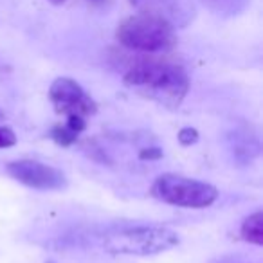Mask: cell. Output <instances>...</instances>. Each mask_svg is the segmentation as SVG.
I'll list each match as a JSON object with an SVG mask.
<instances>
[{
	"label": "cell",
	"instance_id": "9c48e42d",
	"mask_svg": "<svg viewBox=\"0 0 263 263\" xmlns=\"http://www.w3.org/2000/svg\"><path fill=\"white\" fill-rule=\"evenodd\" d=\"M240 234L252 245H263V213L256 211L241 222Z\"/></svg>",
	"mask_w": 263,
	"mask_h": 263
},
{
	"label": "cell",
	"instance_id": "2e32d148",
	"mask_svg": "<svg viewBox=\"0 0 263 263\" xmlns=\"http://www.w3.org/2000/svg\"><path fill=\"white\" fill-rule=\"evenodd\" d=\"M6 119V114L2 112V110H0V121H4Z\"/></svg>",
	"mask_w": 263,
	"mask_h": 263
},
{
	"label": "cell",
	"instance_id": "3957f363",
	"mask_svg": "<svg viewBox=\"0 0 263 263\" xmlns=\"http://www.w3.org/2000/svg\"><path fill=\"white\" fill-rule=\"evenodd\" d=\"M180 243L179 234L161 226L123 227L105 234L103 247L112 254L154 256L166 252Z\"/></svg>",
	"mask_w": 263,
	"mask_h": 263
},
{
	"label": "cell",
	"instance_id": "5bb4252c",
	"mask_svg": "<svg viewBox=\"0 0 263 263\" xmlns=\"http://www.w3.org/2000/svg\"><path fill=\"white\" fill-rule=\"evenodd\" d=\"M90 4H94V6H103L105 2H108V0H88Z\"/></svg>",
	"mask_w": 263,
	"mask_h": 263
},
{
	"label": "cell",
	"instance_id": "6da1fadb",
	"mask_svg": "<svg viewBox=\"0 0 263 263\" xmlns=\"http://www.w3.org/2000/svg\"><path fill=\"white\" fill-rule=\"evenodd\" d=\"M132 92L166 108H179L190 90V78L182 65L170 60L144 58L136 62L123 78Z\"/></svg>",
	"mask_w": 263,
	"mask_h": 263
},
{
	"label": "cell",
	"instance_id": "5b68a950",
	"mask_svg": "<svg viewBox=\"0 0 263 263\" xmlns=\"http://www.w3.org/2000/svg\"><path fill=\"white\" fill-rule=\"evenodd\" d=\"M49 99L58 114L69 116L90 117L98 112V105L85 92L80 83L70 78H56L49 88Z\"/></svg>",
	"mask_w": 263,
	"mask_h": 263
},
{
	"label": "cell",
	"instance_id": "ba28073f",
	"mask_svg": "<svg viewBox=\"0 0 263 263\" xmlns=\"http://www.w3.org/2000/svg\"><path fill=\"white\" fill-rule=\"evenodd\" d=\"M200 2L215 15L231 18V16L241 15L247 9L251 0H200Z\"/></svg>",
	"mask_w": 263,
	"mask_h": 263
},
{
	"label": "cell",
	"instance_id": "7a4b0ae2",
	"mask_svg": "<svg viewBox=\"0 0 263 263\" xmlns=\"http://www.w3.org/2000/svg\"><path fill=\"white\" fill-rule=\"evenodd\" d=\"M116 38L123 47L148 54L166 52L177 45L175 27L164 18L148 13H137L124 18L117 26Z\"/></svg>",
	"mask_w": 263,
	"mask_h": 263
},
{
	"label": "cell",
	"instance_id": "8fae6325",
	"mask_svg": "<svg viewBox=\"0 0 263 263\" xmlns=\"http://www.w3.org/2000/svg\"><path fill=\"white\" fill-rule=\"evenodd\" d=\"M177 139H179V143L182 144V146H191V144H195L198 141V132L191 126H186L179 132Z\"/></svg>",
	"mask_w": 263,
	"mask_h": 263
},
{
	"label": "cell",
	"instance_id": "30bf717a",
	"mask_svg": "<svg viewBox=\"0 0 263 263\" xmlns=\"http://www.w3.org/2000/svg\"><path fill=\"white\" fill-rule=\"evenodd\" d=\"M49 136H51V139L54 141L56 144H60V146H72V144L78 141V136H80V134L74 132L67 123H63V124L60 123L52 128Z\"/></svg>",
	"mask_w": 263,
	"mask_h": 263
},
{
	"label": "cell",
	"instance_id": "277c9868",
	"mask_svg": "<svg viewBox=\"0 0 263 263\" xmlns=\"http://www.w3.org/2000/svg\"><path fill=\"white\" fill-rule=\"evenodd\" d=\"M150 195L164 204L177 205V208L204 209L216 202L218 190L202 180H195L177 173H164L152 184Z\"/></svg>",
	"mask_w": 263,
	"mask_h": 263
},
{
	"label": "cell",
	"instance_id": "7c38bea8",
	"mask_svg": "<svg viewBox=\"0 0 263 263\" xmlns=\"http://www.w3.org/2000/svg\"><path fill=\"white\" fill-rule=\"evenodd\" d=\"M16 144V136L15 132L9 126H0V150L2 148H11Z\"/></svg>",
	"mask_w": 263,
	"mask_h": 263
},
{
	"label": "cell",
	"instance_id": "8992f818",
	"mask_svg": "<svg viewBox=\"0 0 263 263\" xmlns=\"http://www.w3.org/2000/svg\"><path fill=\"white\" fill-rule=\"evenodd\" d=\"M6 172L20 184L40 191H58L67 187V177L54 166L33 159H20L6 166Z\"/></svg>",
	"mask_w": 263,
	"mask_h": 263
},
{
	"label": "cell",
	"instance_id": "52a82bcc",
	"mask_svg": "<svg viewBox=\"0 0 263 263\" xmlns=\"http://www.w3.org/2000/svg\"><path fill=\"white\" fill-rule=\"evenodd\" d=\"M130 4L139 13L164 18L173 27H184L195 18L193 0H130Z\"/></svg>",
	"mask_w": 263,
	"mask_h": 263
},
{
	"label": "cell",
	"instance_id": "4fadbf2b",
	"mask_svg": "<svg viewBox=\"0 0 263 263\" xmlns=\"http://www.w3.org/2000/svg\"><path fill=\"white\" fill-rule=\"evenodd\" d=\"M162 157V150L161 148H144L139 152V159L141 161H157Z\"/></svg>",
	"mask_w": 263,
	"mask_h": 263
},
{
	"label": "cell",
	"instance_id": "9a60e30c",
	"mask_svg": "<svg viewBox=\"0 0 263 263\" xmlns=\"http://www.w3.org/2000/svg\"><path fill=\"white\" fill-rule=\"evenodd\" d=\"M49 2H52V4H63L65 0H49Z\"/></svg>",
	"mask_w": 263,
	"mask_h": 263
}]
</instances>
